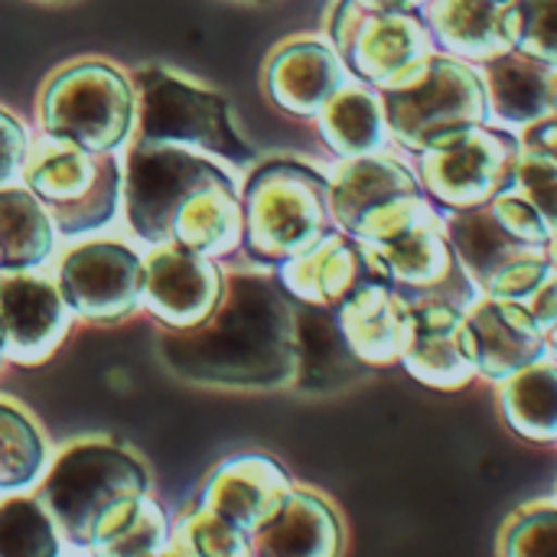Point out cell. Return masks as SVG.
<instances>
[{
	"mask_svg": "<svg viewBox=\"0 0 557 557\" xmlns=\"http://www.w3.org/2000/svg\"><path fill=\"white\" fill-rule=\"evenodd\" d=\"M163 366L193 385L277 392L297 375V300L277 268L225 271L215 310L189 330H163Z\"/></svg>",
	"mask_w": 557,
	"mask_h": 557,
	"instance_id": "cell-1",
	"label": "cell"
},
{
	"mask_svg": "<svg viewBox=\"0 0 557 557\" xmlns=\"http://www.w3.org/2000/svg\"><path fill=\"white\" fill-rule=\"evenodd\" d=\"M144 496H150V470L131 447L108 437L69 444L36 493L59 525L62 542L82 552L91 548L111 516Z\"/></svg>",
	"mask_w": 557,
	"mask_h": 557,
	"instance_id": "cell-2",
	"label": "cell"
},
{
	"mask_svg": "<svg viewBox=\"0 0 557 557\" xmlns=\"http://www.w3.org/2000/svg\"><path fill=\"white\" fill-rule=\"evenodd\" d=\"M242 251L255 264L281 268L336 228L330 215V173L300 160L255 163L242 183Z\"/></svg>",
	"mask_w": 557,
	"mask_h": 557,
	"instance_id": "cell-3",
	"label": "cell"
},
{
	"mask_svg": "<svg viewBox=\"0 0 557 557\" xmlns=\"http://www.w3.org/2000/svg\"><path fill=\"white\" fill-rule=\"evenodd\" d=\"M137 85V140L173 144L219 157L235 170H251L258 150L242 137L225 95L202 88L170 69L147 65L134 75Z\"/></svg>",
	"mask_w": 557,
	"mask_h": 557,
	"instance_id": "cell-4",
	"label": "cell"
},
{
	"mask_svg": "<svg viewBox=\"0 0 557 557\" xmlns=\"http://www.w3.org/2000/svg\"><path fill=\"white\" fill-rule=\"evenodd\" d=\"M392 140L418 157L470 127L493 124L483 69L450 52H434L401 88L382 91Z\"/></svg>",
	"mask_w": 557,
	"mask_h": 557,
	"instance_id": "cell-5",
	"label": "cell"
},
{
	"mask_svg": "<svg viewBox=\"0 0 557 557\" xmlns=\"http://www.w3.org/2000/svg\"><path fill=\"white\" fill-rule=\"evenodd\" d=\"M134 121V85L111 62H72L42 85L39 124L46 137L75 144L91 153H111L131 137Z\"/></svg>",
	"mask_w": 557,
	"mask_h": 557,
	"instance_id": "cell-6",
	"label": "cell"
},
{
	"mask_svg": "<svg viewBox=\"0 0 557 557\" xmlns=\"http://www.w3.org/2000/svg\"><path fill=\"white\" fill-rule=\"evenodd\" d=\"M23 183L65 235L104 228L117 215L124 176L114 153H91L75 144L42 137L23 160Z\"/></svg>",
	"mask_w": 557,
	"mask_h": 557,
	"instance_id": "cell-7",
	"label": "cell"
},
{
	"mask_svg": "<svg viewBox=\"0 0 557 557\" xmlns=\"http://www.w3.org/2000/svg\"><path fill=\"white\" fill-rule=\"evenodd\" d=\"M330 42L339 49L352 78L379 91L408 85L437 52L428 20L414 10H382L359 0L336 3Z\"/></svg>",
	"mask_w": 557,
	"mask_h": 557,
	"instance_id": "cell-8",
	"label": "cell"
},
{
	"mask_svg": "<svg viewBox=\"0 0 557 557\" xmlns=\"http://www.w3.org/2000/svg\"><path fill=\"white\" fill-rule=\"evenodd\" d=\"M225 176L232 173L206 153H193L173 144L134 140L124 176V206L131 232L150 248L170 245L173 225L180 212L193 202V196Z\"/></svg>",
	"mask_w": 557,
	"mask_h": 557,
	"instance_id": "cell-9",
	"label": "cell"
},
{
	"mask_svg": "<svg viewBox=\"0 0 557 557\" xmlns=\"http://www.w3.org/2000/svg\"><path fill=\"white\" fill-rule=\"evenodd\" d=\"M519 150V134L499 124H480L411 160L434 206L463 212L490 206L512 183Z\"/></svg>",
	"mask_w": 557,
	"mask_h": 557,
	"instance_id": "cell-10",
	"label": "cell"
},
{
	"mask_svg": "<svg viewBox=\"0 0 557 557\" xmlns=\"http://www.w3.org/2000/svg\"><path fill=\"white\" fill-rule=\"evenodd\" d=\"M59 294L85 323L114 326L144 304V261L121 242L72 248L59 264Z\"/></svg>",
	"mask_w": 557,
	"mask_h": 557,
	"instance_id": "cell-11",
	"label": "cell"
},
{
	"mask_svg": "<svg viewBox=\"0 0 557 557\" xmlns=\"http://www.w3.org/2000/svg\"><path fill=\"white\" fill-rule=\"evenodd\" d=\"M225 290V271L215 258L180 245H160L144 261V307L163 330L202 323Z\"/></svg>",
	"mask_w": 557,
	"mask_h": 557,
	"instance_id": "cell-12",
	"label": "cell"
},
{
	"mask_svg": "<svg viewBox=\"0 0 557 557\" xmlns=\"http://www.w3.org/2000/svg\"><path fill=\"white\" fill-rule=\"evenodd\" d=\"M294 490L297 483L274 457L238 454L222 460L209 473L196 506L222 516L225 522H232L235 529L255 539L284 509Z\"/></svg>",
	"mask_w": 557,
	"mask_h": 557,
	"instance_id": "cell-13",
	"label": "cell"
},
{
	"mask_svg": "<svg viewBox=\"0 0 557 557\" xmlns=\"http://www.w3.org/2000/svg\"><path fill=\"white\" fill-rule=\"evenodd\" d=\"M401 369L434 392H463L480 382L467 310L444 300H418L414 336Z\"/></svg>",
	"mask_w": 557,
	"mask_h": 557,
	"instance_id": "cell-14",
	"label": "cell"
},
{
	"mask_svg": "<svg viewBox=\"0 0 557 557\" xmlns=\"http://www.w3.org/2000/svg\"><path fill=\"white\" fill-rule=\"evenodd\" d=\"M428 193L418 166L401 157V150L336 160L330 170V215L346 235H356L375 212Z\"/></svg>",
	"mask_w": 557,
	"mask_h": 557,
	"instance_id": "cell-15",
	"label": "cell"
},
{
	"mask_svg": "<svg viewBox=\"0 0 557 557\" xmlns=\"http://www.w3.org/2000/svg\"><path fill=\"white\" fill-rule=\"evenodd\" d=\"M473 352H476V372L490 385H503L506 379L519 375L532 362L552 356L545 330L532 317V310L519 300L490 297L483 294L467 310Z\"/></svg>",
	"mask_w": 557,
	"mask_h": 557,
	"instance_id": "cell-16",
	"label": "cell"
},
{
	"mask_svg": "<svg viewBox=\"0 0 557 557\" xmlns=\"http://www.w3.org/2000/svg\"><path fill=\"white\" fill-rule=\"evenodd\" d=\"M349 78L352 72L333 42L300 36L274 49V55L268 59L264 91L281 111L317 121V114L336 98V91Z\"/></svg>",
	"mask_w": 557,
	"mask_h": 557,
	"instance_id": "cell-17",
	"label": "cell"
},
{
	"mask_svg": "<svg viewBox=\"0 0 557 557\" xmlns=\"http://www.w3.org/2000/svg\"><path fill=\"white\" fill-rule=\"evenodd\" d=\"M336 313L349 346L369 369L401 366L414 336V300H408L395 284L372 277L356 287Z\"/></svg>",
	"mask_w": 557,
	"mask_h": 557,
	"instance_id": "cell-18",
	"label": "cell"
},
{
	"mask_svg": "<svg viewBox=\"0 0 557 557\" xmlns=\"http://www.w3.org/2000/svg\"><path fill=\"white\" fill-rule=\"evenodd\" d=\"M69 307L59 284L36 274H0V320L7 359L20 366L46 362L69 330Z\"/></svg>",
	"mask_w": 557,
	"mask_h": 557,
	"instance_id": "cell-19",
	"label": "cell"
},
{
	"mask_svg": "<svg viewBox=\"0 0 557 557\" xmlns=\"http://www.w3.org/2000/svg\"><path fill=\"white\" fill-rule=\"evenodd\" d=\"M375 369H369L349 346L336 307L297 300V375L290 385L297 395L330 398L359 385Z\"/></svg>",
	"mask_w": 557,
	"mask_h": 557,
	"instance_id": "cell-20",
	"label": "cell"
},
{
	"mask_svg": "<svg viewBox=\"0 0 557 557\" xmlns=\"http://www.w3.org/2000/svg\"><path fill=\"white\" fill-rule=\"evenodd\" d=\"M434 42L467 62H490L519 46V0H428Z\"/></svg>",
	"mask_w": 557,
	"mask_h": 557,
	"instance_id": "cell-21",
	"label": "cell"
},
{
	"mask_svg": "<svg viewBox=\"0 0 557 557\" xmlns=\"http://www.w3.org/2000/svg\"><path fill=\"white\" fill-rule=\"evenodd\" d=\"M277 274L294 300L317 304V307H339L356 287L379 277L369 248L339 228L326 232L304 255L284 261Z\"/></svg>",
	"mask_w": 557,
	"mask_h": 557,
	"instance_id": "cell-22",
	"label": "cell"
},
{
	"mask_svg": "<svg viewBox=\"0 0 557 557\" xmlns=\"http://www.w3.org/2000/svg\"><path fill=\"white\" fill-rule=\"evenodd\" d=\"M349 529L320 490L297 486L284 509L255 535V557H346Z\"/></svg>",
	"mask_w": 557,
	"mask_h": 557,
	"instance_id": "cell-23",
	"label": "cell"
},
{
	"mask_svg": "<svg viewBox=\"0 0 557 557\" xmlns=\"http://www.w3.org/2000/svg\"><path fill=\"white\" fill-rule=\"evenodd\" d=\"M317 131H320V140L339 160L398 150L392 140L382 91L359 78H349L336 91V98L317 114Z\"/></svg>",
	"mask_w": 557,
	"mask_h": 557,
	"instance_id": "cell-24",
	"label": "cell"
},
{
	"mask_svg": "<svg viewBox=\"0 0 557 557\" xmlns=\"http://www.w3.org/2000/svg\"><path fill=\"white\" fill-rule=\"evenodd\" d=\"M490 91L493 124L522 134L525 127L555 114L552 108V69L529 59L525 52H506L480 65Z\"/></svg>",
	"mask_w": 557,
	"mask_h": 557,
	"instance_id": "cell-25",
	"label": "cell"
},
{
	"mask_svg": "<svg viewBox=\"0 0 557 557\" xmlns=\"http://www.w3.org/2000/svg\"><path fill=\"white\" fill-rule=\"evenodd\" d=\"M503 421L512 434L529 444L555 447L557 444V359L545 356L522 369L519 375L496 385Z\"/></svg>",
	"mask_w": 557,
	"mask_h": 557,
	"instance_id": "cell-26",
	"label": "cell"
},
{
	"mask_svg": "<svg viewBox=\"0 0 557 557\" xmlns=\"http://www.w3.org/2000/svg\"><path fill=\"white\" fill-rule=\"evenodd\" d=\"M444 212V209H441ZM447 219V232H450V242L460 255V261L467 264V271L473 274V281L483 287L493 274H499L506 264L525 258V255H535V251H545L539 245H522L516 242L503 225L499 219L493 215L490 206H480V209H463V212H444Z\"/></svg>",
	"mask_w": 557,
	"mask_h": 557,
	"instance_id": "cell-27",
	"label": "cell"
},
{
	"mask_svg": "<svg viewBox=\"0 0 557 557\" xmlns=\"http://www.w3.org/2000/svg\"><path fill=\"white\" fill-rule=\"evenodd\" d=\"M52 255V219L29 189H0V274L39 268Z\"/></svg>",
	"mask_w": 557,
	"mask_h": 557,
	"instance_id": "cell-28",
	"label": "cell"
},
{
	"mask_svg": "<svg viewBox=\"0 0 557 557\" xmlns=\"http://www.w3.org/2000/svg\"><path fill=\"white\" fill-rule=\"evenodd\" d=\"M170 522L163 509L144 496L124 506L117 516L104 522V529L95 535L88 555L91 557H153L170 548Z\"/></svg>",
	"mask_w": 557,
	"mask_h": 557,
	"instance_id": "cell-29",
	"label": "cell"
},
{
	"mask_svg": "<svg viewBox=\"0 0 557 557\" xmlns=\"http://www.w3.org/2000/svg\"><path fill=\"white\" fill-rule=\"evenodd\" d=\"M49 460L39 424L13 401L0 398V493L29 490Z\"/></svg>",
	"mask_w": 557,
	"mask_h": 557,
	"instance_id": "cell-30",
	"label": "cell"
},
{
	"mask_svg": "<svg viewBox=\"0 0 557 557\" xmlns=\"http://www.w3.org/2000/svg\"><path fill=\"white\" fill-rule=\"evenodd\" d=\"M0 557H62V535L36 496L0 503Z\"/></svg>",
	"mask_w": 557,
	"mask_h": 557,
	"instance_id": "cell-31",
	"label": "cell"
},
{
	"mask_svg": "<svg viewBox=\"0 0 557 557\" xmlns=\"http://www.w3.org/2000/svg\"><path fill=\"white\" fill-rule=\"evenodd\" d=\"M170 548L183 557H255V539L222 516L196 506L176 525Z\"/></svg>",
	"mask_w": 557,
	"mask_h": 557,
	"instance_id": "cell-32",
	"label": "cell"
},
{
	"mask_svg": "<svg viewBox=\"0 0 557 557\" xmlns=\"http://www.w3.org/2000/svg\"><path fill=\"white\" fill-rule=\"evenodd\" d=\"M499 557H557V496L519 506L499 529Z\"/></svg>",
	"mask_w": 557,
	"mask_h": 557,
	"instance_id": "cell-33",
	"label": "cell"
},
{
	"mask_svg": "<svg viewBox=\"0 0 557 557\" xmlns=\"http://www.w3.org/2000/svg\"><path fill=\"white\" fill-rule=\"evenodd\" d=\"M522 140V137H519ZM512 186L529 196L535 202V209L548 219V225L557 232V157L542 150V147H532V144H522L519 150V160H516V176H512Z\"/></svg>",
	"mask_w": 557,
	"mask_h": 557,
	"instance_id": "cell-34",
	"label": "cell"
},
{
	"mask_svg": "<svg viewBox=\"0 0 557 557\" xmlns=\"http://www.w3.org/2000/svg\"><path fill=\"white\" fill-rule=\"evenodd\" d=\"M493 215L499 219V225L522 245H539L548 248L555 238V228L548 225V219L535 209V202L529 196H522L512 183L490 202Z\"/></svg>",
	"mask_w": 557,
	"mask_h": 557,
	"instance_id": "cell-35",
	"label": "cell"
},
{
	"mask_svg": "<svg viewBox=\"0 0 557 557\" xmlns=\"http://www.w3.org/2000/svg\"><path fill=\"white\" fill-rule=\"evenodd\" d=\"M519 52L557 69V0H519Z\"/></svg>",
	"mask_w": 557,
	"mask_h": 557,
	"instance_id": "cell-36",
	"label": "cell"
},
{
	"mask_svg": "<svg viewBox=\"0 0 557 557\" xmlns=\"http://www.w3.org/2000/svg\"><path fill=\"white\" fill-rule=\"evenodd\" d=\"M26 153H29V140H26L23 124L10 111L0 108V186L23 170Z\"/></svg>",
	"mask_w": 557,
	"mask_h": 557,
	"instance_id": "cell-37",
	"label": "cell"
},
{
	"mask_svg": "<svg viewBox=\"0 0 557 557\" xmlns=\"http://www.w3.org/2000/svg\"><path fill=\"white\" fill-rule=\"evenodd\" d=\"M519 137H522V144L542 147V150H548V153H555L557 157V114L539 121V124H532V127H525Z\"/></svg>",
	"mask_w": 557,
	"mask_h": 557,
	"instance_id": "cell-38",
	"label": "cell"
},
{
	"mask_svg": "<svg viewBox=\"0 0 557 557\" xmlns=\"http://www.w3.org/2000/svg\"><path fill=\"white\" fill-rule=\"evenodd\" d=\"M359 3H366V7H382V10H424L428 7V0H359Z\"/></svg>",
	"mask_w": 557,
	"mask_h": 557,
	"instance_id": "cell-39",
	"label": "cell"
},
{
	"mask_svg": "<svg viewBox=\"0 0 557 557\" xmlns=\"http://www.w3.org/2000/svg\"><path fill=\"white\" fill-rule=\"evenodd\" d=\"M545 339H548V352L557 359V323L548 330V333H545Z\"/></svg>",
	"mask_w": 557,
	"mask_h": 557,
	"instance_id": "cell-40",
	"label": "cell"
},
{
	"mask_svg": "<svg viewBox=\"0 0 557 557\" xmlns=\"http://www.w3.org/2000/svg\"><path fill=\"white\" fill-rule=\"evenodd\" d=\"M7 362V333H3V320H0V369Z\"/></svg>",
	"mask_w": 557,
	"mask_h": 557,
	"instance_id": "cell-41",
	"label": "cell"
},
{
	"mask_svg": "<svg viewBox=\"0 0 557 557\" xmlns=\"http://www.w3.org/2000/svg\"><path fill=\"white\" fill-rule=\"evenodd\" d=\"M552 108L557 114V69H552Z\"/></svg>",
	"mask_w": 557,
	"mask_h": 557,
	"instance_id": "cell-42",
	"label": "cell"
},
{
	"mask_svg": "<svg viewBox=\"0 0 557 557\" xmlns=\"http://www.w3.org/2000/svg\"><path fill=\"white\" fill-rule=\"evenodd\" d=\"M548 258H552V264L557 268V232H555V238H552V245H548Z\"/></svg>",
	"mask_w": 557,
	"mask_h": 557,
	"instance_id": "cell-43",
	"label": "cell"
},
{
	"mask_svg": "<svg viewBox=\"0 0 557 557\" xmlns=\"http://www.w3.org/2000/svg\"><path fill=\"white\" fill-rule=\"evenodd\" d=\"M153 557H183L176 548H166V552H160V555H153Z\"/></svg>",
	"mask_w": 557,
	"mask_h": 557,
	"instance_id": "cell-44",
	"label": "cell"
},
{
	"mask_svg": "<svg viewBox=\"0 0 557 557\" xmlns=\"http://www.w3.org/2000/svg\"><path fill=\"white\" fill-rule=\"evenodd\" d=\"M248 3H268V0H248Z\"/></svg>",
	"mask_w": 557,
	"mask_h": 557,
	"instance_id": "cell-45",
	"label": "cell"
}]
</instances>
